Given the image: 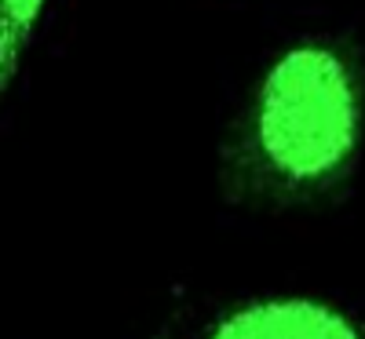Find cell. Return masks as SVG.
I'll list each match as a JSON object with an SVG mask.
<instances>
[{"label":"cell","mask_w":365,"mask_h":339,"mask_svg":"<svg viewBox=\"0 0 365 339\" xmlns=\"http://www.w3.org/2000/svg\"><path fill=\"white\" fill-rule=\"evenodd\" d=\"M365 150V63L344 37L285 44L241 99L220 153L234 204L299 212L336 201Z\"/></svg>","instance_id":"obj_1"},{"label":"cell","mask_w":365,"mask_h":339,"mask_svg":"<svg viewBox=\"0 0 365 339\" xmlns=\"http://www.w3.org/2000/svg\"><path fill=\"white\" fill-rule=\"evenodd\" d=\"M201 339H365V321L318 296H259L223 311Z\"/></svg>","instance_id":"obj_2"},{"label":"cell","mask_w":365,"mask_h":339,"mask_svg":"<svg viewBox=\"0 0 365 339\" xmlns=\"http://www.w3.org/2000/svg\"><path fill=\"white\" fill-rule=\"evenodd\" d=\"M51 0H0V103L22 66V55L34 41Z\"/></svg>","instance_id":"obj_3"}]
</instances>
